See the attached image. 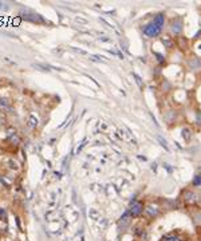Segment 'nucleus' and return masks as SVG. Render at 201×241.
<instances>
[{"mask_svg": "<svg viewBox=\"0 0 201 241\" xmlns=\"http://www.w3.org/2000/svg\"><path fill=\"white\" fill-rule=\"evenodd\" d=\"M162 26H164V15L162 14H160V15L156 16L154 20H153L151 23H149L146 27L143 28V34H145L146 36L154 38V36H157L160 32H161Z\"/></svg>", "mask_w": 201, "mask_h": 241, "instance_id": "f257e3e1", "label": "nucleus"}, {"mask_svg": "<svg viewBox=\"0 0 201 241\" xmlns=\"http://www.w3.org/2000/svg\"><path fill=\"white\" fill-rule=\"evenodd\" d=\"M143 212V205H142V202H139V201H137V202H134L132 205V209H130V214H132L133 217H137V216H139V214Z\"/></svg>", "mask_w": 201, "mask_h": 241, "instance_id": "f03ea898", "label": "nucleus"}, {"mask_svg": "<svg viewBox=\"0 0 201 241\" xmlns=\"http://www.w3.org/2000/svg\"><path fill=\"white\" fill-rule=\"evenodd\" d=\"M181 31H182V22H181V19L178 18V19L173 20V23H172V32L176 34V35H178Z\"/></svg>", "mask_w": 201, "mask_h": 241, "instance_id": "7ed1b4c3", "label": "nucleus"}, {"mask_svg": "<svg viewBox=\"0 0 201 241\" xmlns=\"http://www.w3.org/2000/svg\"><path fill=\"white\" fill-rule=\"evenodd\" d=\"M161 241H182V238L177 234H166L161 238Z\"/></svg>", "mask_w": 201, "mask_h": 241, "instance_id": "20e7f679", "label": "nucleus"}, {"mask_svg": "<svg viewBox=\"0 0 201 241\" xmlns=\"http://www.w3.org/2000/svg\"><path fill=\"white\" fill-rule=\"evenodd\" d=\"M189 64H190V68L192 70H197V68H201V60L200 59H192L189 62Z\"/></svg>", "mask_w": 201, "mask_h": 241, "instance_id": "39448f33", "label": "nucleus"}, {"mask_svg": "<svg viewBox=\"0 0 201 241\" xmlns=\"http://www.w3.org/2000/svg\"><path fill=\"white\" fill-rule=\"evenodd\" d=\"M129 221H130V220H129V212H126V213H125L124 216L121 217L120 226H122V228H125V226H126V225H128V224H129Z\"/></svg>", "mask_w": 201, "mask_h": 241, "instance_id": "423d86ee", "label": "nucleus"}, {"mask_svg": "<svg viewBox=\"0 0 201 241\" xmlns=\"http://www.w3.org/2000/svg\"><path fill=\"white\" fill-rule=\"evenodd\" d=\"M184 197H185L186 202H194L196 201V194L192 193V192H186L185 194H184Z\"/></svg>", "mask_w": 201, "mask_h": 241, "instance_id": "0eeeda50", "label": "nucleus"}, {"mask_svg": "<svg viewBox=\"0 0 201 241\" xmlns=\"http://www.w3.org/2000/svg\"><path fill=\"white\" fill-rule=\"evenodd\" d=\"M146 213L153 217V216H157V214H158V209H157L156 206H149V208L146 209Z\"/></svg>", "mask_w": 201, "mask_h": 241, "instance_id": "6e6552de", "label": "nucleus"}, {"mask_svg": "<svg viewBox=\"0 0 201 241\" xmlns=\"http://www.w3.org/2000/svg\"><path fill=\"white\" fill-rule=\"evenodd\" d=\"M157 139H158V142L161 144V146H162V148L165 149V150H169V148H168V144H166V141L162 137H161V135H157Z\"/></svg>", "mask_w": 201, "mask_h": 241, "instance_id": "1a4fd4ad", "label": "nucleus"}, {"mask_svg": "<svg viewBox=\"0 0 201 241\" xmlns=\"http://www.w3.org/2000/svg\"><path fill=\"white\" fill-rule=\"evenodd\" d=\"M35 68H42L43 71H50V66H44V64H34Z\"/></svg>", "mask_w": 201, "mask_h": 241, "instance_id": "9d476101", "label": "nucleus"}, {"mask_svg": "<svg viewBox=\"0 0 201 241\" xmlns=\"http://www.w3.org/2000/svg\"><path fill=\"white\" fill-rule=\"evenodd\" d=\"M90 59H91V60H94V62H102L105 58H102V56H98V55H90Z\"/></svg>", "mask_w": 201, "mask_h": 241, "instance_id": "9b49d317", "label": "nucleus"}, {"mask_svg": "<svg viewBox=\"0 0 201 241\" xmlns=\"http://www.w3.org/2000/svg\"><path fill=\"white\" fill-rule=\"evenodd\" d=\"M133 76H134V79H135V82H137V85L139 86V89H142L143 86H142V81H141V78H139L137 74H133Z\"/></svg>", "mask_w": 201, "mask_h": 241, "instance_id": "f8f14e48", "label": "nucleus"}, {"mask_svg": "<svg viewBox=\"0 0 201 241\" xmlns=\"http://www.w3.org/2000/svg\"><path fill=\"white\" fill-rule=\"evenodd\" d=\"M201 183V175H196L193 179V185L196 186V185H200Z\"/></svg>", "mask_w": 201, "mask_h": 241, "instance_id": "ddd939ff", "label": "nucleus"}, {"mask_svg": "<svg viewBox=\"0 0 201 241\" xmlns=\"http://www.w3.org/2000/svg\"><path fill=\"white\" fill-rule=\"evenodd\" d=\"M0 105L4 106V107H8V105H10V103H8L7 99H3V98H0Z\"/></svg>", "mask_w": 201, "mask_h": 241, "instance_id": "4468645a", "label": "nucleus"}, {"mask_svg": "<svg viewBox=\"0 0 201 241\" xmlns=\"http://www.w3.org/2000/svg\"><path fill=\"white\" fill-rule=\"evenodd\" d=\"M182 133H184V138L185 139H189V130H182Z\"/></svg>", "mask_w": 201, "mask_h": 241, "instance_id": "2eb2a0df", "label": "nucleus"}, {"mask_svg": "<svg viewBox=\"0 0 201 241\" xmlns=\"http://www.w3.org/2000/svg\"><path fill=\"white\" fill-rule=\"evenodd\" d=\"M162 43H164V44H166L168 47H172V42L168 40V39H162Z\"/></svg>", "mask_w": 201, "mask_h": 241, "instance_id": "dca6fc26", "label": "nucleus"}, {"mask_svg": "<svg viewBox=\"0 0 201 241\" xmlns=\"http://www.w3.org/2000/svg\"><path fill=\"white\" fill-rule=\"evenodd\" d=\"M0 218L5 220V212H3V209H0Z\"/></svg>", "mask_w": 201, "mask_h": 241, "instance_id": "f3484780", "label": "nucleus"}, {"mask_svg": "<svg viewBox=\"0 0 201 241\" xmlns=\"http://www.w3.org/2000/svg\"><path fill=\"white\" fill-rule=\"evenodd\" d=\"M157 58H158V60H160V62H162V56H161V55H158V54H157Z\"/></svg>", "mask_w": 201, "mask_h": 241, "instance_id": "a211bd4d", "label": "nucleus"}, {"mask_svg": "<svg viewBox=\"0 0 201 241\" xmlns=\"http://www.w3.org/2000/svg\"><path fill=\"white\" fill-rule=\"evenodd\" d=\"M1 8H3V7H1V3H0V9H1Z\"/></svg>", "mask_w": 201, "mask_h": 241, "instance_id": "6ab92c4d", "label": "nucleus"}]
</instances>
